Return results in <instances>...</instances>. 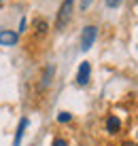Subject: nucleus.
Returning a JSON list of instances; mask_svg holds the SVG:
<instances>
[{"mask_svg": "<svg viewBox=\"0 0 138 146\" xmlns=\"http://www.w3.org/2000/svg\"><path fill=\"white\" fill-rule=\"evenodd\" d=\"M72 7H74V0H64L62 7L58 11V19H55V28L58 30H64L68 26L70 17H72Z\"/></svg>", "mask_w": 138, "mask_h": 146, "instance_id": "obj_1", "label": "nucleus"}, {"mask_svg": "<svg viewBox=\"0 0 138 146\" xmlns=\"http://www.w3.org/2000/svg\"><path fill=\"white\" fill-rule=\"evenodd\" d=\"M98 38V28L96 26H85L81 32V51H89Z\"/></svg>", "mask_w": 138, "mask_h": 146, "instance_id": "obj_2", "label": "nucleus"}, {"mask_svg": "<svg viewBox=\"0 0 138 146\" xmlns=\"http://www.w3.org/2000/svg\"><path fill=\"white\" fill-rule=\"evenodd\" d=\"M89 74H91V66H89V62H83V64L79 66V72H76V85L85 87V85L89 83Z\"/></svg>", "mask_w": 138, "mask_h": 146, "instance_id": "obj_3", "label": "nucleus"}, {"mask_svg": "<svg viewBox=\"0 0 138 146\" xmlns=\"http://www.w3.org/2000/svg\"><path fill=\"white\" fill-rule=\"evenodd\" d=\"M19 40V34L13 32V30H0V44L2 47H13V44H17Z\"/></svg>", "mask_w": 138, "mask_h": 146, "instance_id": "obj_4", "label": "nucleus"}, {"mask_svg": "<svg viewBox=\"0 0 138 146\" xmlns=\"http://www.w3.org/2000/svg\"><path fill=\"white\" fill-rule=\"evenodd\" d=\"M28 125H30V121L28 119H21L19 121V125H17V129H15V140H13V146H19L21 144V138H23V131L28 129Z\"/></svg>", "mask_w": 138, "mask_h": 146, "instance_id": "obj_5", "label": "nucleus"}, {"mask_svg": "<svg viewBox=\"0 0 138 146\" xmlns=\"http://www.w3.org/2000/svg\"><path fill=\"white\" fill-rule=\"evenodd\" d=\"M53 72H55L53 64H49V66L45 68V74H43V78H40V89H47L49 85H51V78H53Z\"/></svg>", "mask_w": 138, "mask_h": 146, "instance_id": "obj_6", "label": "nucleus"}, {"mask_svg": "<svg viewBox=\"0 0 138 146\" xmlns=\"http://www.w3.org/2000/svg\"><path fill=\"white\" fill-rule=\"evenodd\" d=\"M119 129H121V121L117 117H109L106 119V131L109 133H119Z\"/></svg>", "mask_w": 138, "mask_h": 146, "instance_id": "obj_7", "label": "nucleus"}, {"mask_svg": "<svg viewBox=\"0 0 138 146\" xmlns=\"http://www.w3.org/2000/svg\"><path fill=\"white\" fill-rule=\"evenodd\" d=\"M34 28H36V34H38V36H45V34H47V21H45V19H34Z\"/></svg>", "mask_w": 138, "mask_h": 146, "instance_id": "obj_8", "label": "nucleus"}, {"mask_svg": "<svg viewBox=\"0 0 138 146\" xmlns=\"http://www.w3.org/2000/svg\"><path fill=\"white\" fill-rule=\"evenodd\" d=\"M70 119H72V114H70V112H60V114H58V121H60V123H68Z\"/></svg>", "mask_w": 138, "mask_h": 146, "instance_id": "obj_9", "label": "nucleus"}, {"mask_svg": "<svg viewBox=\"0 0 138 146\" xmlns=\"http://www.w3.org/2000/svg\"><path fill=\"white\" fill-rule=\"evenodd\" d=\"M104 2H106V7H111V9H117V7L121 4V0H104Z\"/></svg>", "mask_w": 138, "mask_h": 146, "instance_id": "obj_10", "label": "nucleus"}, {"mask_svg": "<svg viewBox=\"0 0 138 146\" xmlns=\"http://www.w3.org/2000/svg\"><path fill=\"white\" fill-rule=\"evenodd\" d=\"M25 28H28V21H25V17H21V21H19V32H25Z\"/></svg>", "mask_w": 138, "mask_h": 146, "instance_id": "obj_11", "label": "nucleus"}, {"mask_svg": "<svg viewBox=\"0 0 138 146\" xmlns=\"http://www.w3.org/2000/svg\"><path fill=\"white\" fill-rule=\"evenodd\" d=\"M53 146H68V144H66V140H62V138H55L53 140Z\"/></svg>", "mask_w": 138, "mask_h": 146, "instance_id": "obj_12", "label": "nucleus"}, {"mask_svg": "<svg viewBox=\"0 0 138 146\" xmlns=\"http://www.w3.org/2000/svg\"><path fill=\"white\" fill-rule=\"evenodd\" d=\"M89 4H91V0H81V9H83V11L89 9Z\"/></svg>", "mask_w": 138, "mask_h": 146, "instance_id": "obj_13", "label": "nucleus"}, {"mask_svg": "<svg viewBox=\"0 0 138 146\" xmlns=\"http://www.w3.org/2000/svg\"><path fill=\"white\" fill-rule=\"evenodd\" d=\"M121 146H138V144H136V142H123Z\"/></svg>", "mask_w": 138, "mask_h": 146, "instance_id": "obj_14", "label": "nucleus"}, {"mask_svg": "<svg viewBox=\"0 0 138 146\" xmlns=\"http://www.w3.org/2000/svg\"><path fill=\"white\" fill-rule=\"evenodd\" d=\"M136 2H138V0H136Z\"/></svg>", "mask_w": 138, "mask_h": 146, "instance_id": "obj_15", "label": "nucleus"}]
</instances>
